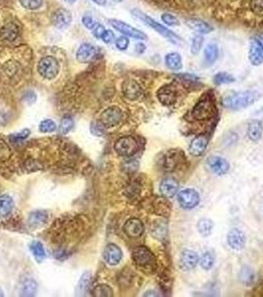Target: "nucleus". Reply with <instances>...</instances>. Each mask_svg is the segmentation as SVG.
Listing matches in <instances>:
<instances>
[{"label": "nucleus", "mask_w": 263, "mask_h": 297, "mask_svg": "<svg viewBox=\"0 0 263 297\" xmlns=\"http://www.w3.org/2000/svg\"><path fill=\"white\" fill-rule=\"evenodd\" d=\"M36 292H37V284L34 281L28 280L23 283L22 291H21L22 296L31 297V296H34Z\"/></svg>", "instance_id": "35"}, {"label": "nucleus", "mask_w": 263, "mask_h": 297, "mask_svg": "<svg viewBox=\"0 0 263 297\" xmlns=\"http://www.w3.org/2000/svg\"><path fill=\"white\" fill-rule=\"evenodd\" d=\"M21 5L28 10H37L42 7L44 0H19Z\"/></svg>", "instance_id": "41"}, {"label": "nucleus", "mask_w": 263, "mask_h": 297, "mask_svg": "<svg viewBox=\"0 0 263 297\" xmlns=\"http://www.w3.org/2000/svg\"><path fill=\"white\" fill-rule=\"evenodd\" d=\"M134 264L144 270H152L155 268V258L148 248L139 246L132 251V255Z\"/></svg>", "instance_id": "4"}, {"label": "nucleus", "mask_w": 263, "mask_h": 297, "mask_svg": "<svg viewBox=\"0 0 263 297\" xmlns=\"http://www.w3.org/2000/svg\"><path fill=\"white\" fill-rule=\"evenodd\" d=\"M82 23L89 30H93L94 27L97 25V22L90 16H84L82 18Z\"/></svg>", "instance_id": "46"}, {"label": "nucleus", "mask_w": 263, "mask_h": 297, "mask_svg": "<svg viewBox=\"0 0 263 297\" xmlns=\"http://www.w3.org/2000/svg\"><path fill=\"white\" fill-rule=\"evenodd\" d=\"M240 280L246 286H252L256 281V273L248 266L242 268L240 272Z\"/></svg>", "instance_id": "29"}, {"label": "nucleus", "mask_w": 263, "mask_h": 297, "mask_svg": "<svg viewBox=\"0 0 263 297\" xmlns=\"http://www.w3.org/2000/svg\"><path fill=\"white\" fill-rule=\"evenodd\" d=\"M93 296L99 297H113V291L106 285H99L94 289Z\"/></svg>", "instance_id": "38"}, {"label": "nucleus", "mask_w": 263, "mask_h": 297, "mask_svg": "<svg viewBox=\"0 0 263 297\" xmlns=\"http://www.w3.org/2000/svg\"><path fill=\"white\" fill-rule=\"evenodd\" d=\"M92 31H93V32H92L93 35H94L97 39H101V38H102V35H103L104 32L106 31V29H105V27H104L103 25L97 23V25L94 27V29H93Z\"/></svg>", "instance_id": "48"}, {"label": "nucleus", "mask_w": 263, "mask_h": 297, "mask_svg": "<svg viewBox=\"0 0 263 297\" xmlns=\"http://www.w3.org/2000/svg\"><path fill=\"white\" fill-rule=\"evenodd\" d=\"M156 96L161 104L165 106H170L176 103L178 99V90L173 84H166L161 86L157 92Z\"/></svg>", "instance_id": "10"}, {"label": "nucleus", "mask_w": 263, "mask_h": 297, "mask_svg": "<svg viewBox=\"0 0 263 297\" xmlns=\"http://www.w3.org/2000/svg\"><path fill=\"white\" fill-rule=\"evenodd\" d=\"M177 201L183 209H193L200 203V195L193 188H185L177 195Z\"/></svg>", "instance_id": "7"}, {"label": "nucleus", "mask_w": 263, "mask_h": 297, "mask_svg": "<svg viewBox=\"0 0 263 297\" xmlns=\"http://www.w3.org/2000/svg\"><path fill=\"white\" fill-rule=\"evenodd\" d=\"M145 50H146V47H145V45H144L143 43H141V42L136 43L135 46H134V52H135L137 55H142V54L145 52Z\"/></svg>", "instance_id": "49"}, {"label": "nucleus", "mask_w": 263, "mask_h": 297, "mask_svg": "<svg viewBox=\"0 0 263 297\" xmlns=\"http://www.w3.org/2000/svg\"><path fill=\"white\" fill-rule=\"evenodd\" d=\"M103 258L108 265L116 266L121 262L123 258V253L118 246L110 244L105 248L103 252Z\"/></svg>", "instance_id": "17"}, {"label": "nucleus", "mask_w": 263, "mask_h": 297, "mask_svg": "<svg viewBox=\"0 0 263 297\" xmlns=\"http://www.w3.org/2000/svg\"><path fill=\"white\" fill-rule=\"evenodd\" d=\"M47 219L48 215L45 211H35L29 215L28 222L31 227L38 228L47 222Z\"/></svg>", "instance_id": "27"}, {"label": "nucleus", "mask_w": 263, "mask_h": 297, "mask_svg": "<svg viewBox=\"0 0 263 297\" xmlns=\"http://www.w3.org/2000/svg\"><path fill=\"white\" fill-rule=\"evenodd\" d=\"M92 1L97 3L98 5H105L106 4V0H92Z\"/></svg>", "instance_id": "51"}, {"label": "nucleus", "mask_w": 263, "mask_h": 297, "mask_svg": "<svg viewBox=\"0 0 263 297\" xmlns=\"http://www.w3.org/2000/svg\"><path fill=\"white\" fill-rule=\"evenodd\" d=\"M260 98V93L255 90L233 91L223 99V105L229 110H242L253 105Z\"/></svg>", "instance_id": "1"}, {"label": "nucleus", "mask_w": 263, "mask_h": 297, "mask_svg": "<svg viewBox=\"0 0 263 297\" xmlns=\"http://www.w3.org/2000/svg\"><path fill=\"white\" fill-rule=\"evenodd\" d=\"M166 231H167L166 225L163 224V223H160V224H158L157 226H155L153 228L152 234L155 237V239L160 240V239H162L166 235Z\"/></svg>", "instance_id": "43"}, {"label": "nucleus", "mask_w": 263, "mask_h": 297, "mask_svg": "<svg viewBox=\"0 0 263 297\" xmlns=\"http://www.w3.org/2000/svg\"><path fill=\"white\" fill-rule=\"evenodd\" d=\"M89 281H90V274L89 273H85L81 277V279L79 280L78 285H77V290L79 291L80 294H83L86 291V289H87V287L89 285Z\"/></svg>", "instance_id": "44"}, {"label": "nucleus", "mask_w": 263, "mask_h": 297, "mask_svg": "<svg viewBox=\"0 0 263 297\" xmlns=\"http://www.w3.org/2000/svg\"><path fill=\"white\" fill-rule=\"evenodd\" d=\"M124 231L130 238H138L143 234L144 227L140 220L136 218H132L125 223Z\"/></svg>", "instance_id": "20"}, {"label": "nucleus", "mask_w": 263, "mask_h": 297, "mask_svg": "<svg viewBox=\"0 0 263 297\" xmlns=\"http://www.w3.org/2000/svg\"><path fill=\"white\" fill-rule=\"evenodd\" d=\"M257 38H258V39H259V40H260V41L263 43V33L260 34V35H258V36H257Z\"/></svg>", "instance_id": "52"}, {"label": "nucleus", "mask_w": 263, "mask_h": 297, "mask_svg": "<svg viewBox=\"0 0 263 297\" xmlns=\"http://www.w3.org/2000/svg\"><path fill=\"white\" fill-rule=\"evenodd\" d=\"M178 155L176 151H169L164 157V167L167 170H172L176 168V165L178 163Z\"/></svg>", "instance_id": "34"}, {"label": "nucleus", "mask_w": 263, "mask_h": 297, "mask_svg": "<svg viewBox=\"0 0 263 297\" xmlns=\"http://www.w3.org/2000/svg\"><path fill=\"white\" fill-rule=\"evenodd\" d=\"M101 40L105 44H111V43H113L115 41V34L111 30H106L104 32V34L102 35Z\"/></svg>", "instance_id": "47"}, {"label": "nucleus", "mask_w": 263, "mask_h": 297, "mask_svg": "<svg viewBox=\"0 0 263 297\" xmlns=\"http://www.w3.org/2000/svg\"><path fill=\"white\" fill-rule=\"evenodd\" d=\"M0 297H2V294H1V292H0Z\"/></svg>", "instance_id": "55"}, {"label": "nucleus", "mask_w": 263, "mask_h": 297, "mask_svg": "<svg viewBox=\"0 0 263 297\" xmlns=\"http://www.w3.org/2000/svg\"><path fill=\"white\" fill-rule=\"evenodd\" d=\"M207 146H208V137L206 135H200L195 139H193L192 142L190 143L189 152L194 156H200L204 154Z\"/></svg>", "instance_id": "22"}, {"label": "nucleus", "mask_w": 263, "mask_h": 297, "mask_svg": "<svg viewBox=\"0 0 263 297\" xmlns=\"http://www.w3.org/2000/svg\"><path fill=\"white\" fill-rule=\"evenodd\" d=\"M123 119V111L117 106H111L104 110L101 114V124L106 128L115 127Z\"/></svg>", "instance_id": "8"}, {"label": "nucleus", "mask_w": 263, "mask_h": 297, "mask_svg": "<svg viewBox=\"0 0 263 297\" xmlns=\"http://www.w3.org/2000/svg\"><path fill=\"white\" fill-rule=\"evenodd\" d=\"M198 233L203 237H208L212 234L214 229V223L211 219L208 218H202L198 221L197 225Z\"/></svg>", "instance_id": "28"}, {"label": "nucleus", "mask_w": 263, "mask_h": 297, "mask_svg": "<svg viewBox=\"0 0 263 297\" xmlns=\"http://www.w3.org/2000/svg\"><path fill=\"white\" fill-rule=\"evenodd\" d=\"M73 120L70 116H65L60 125V133L63 135L67 134L73 127Z\"/></svg>", "instance_id": "42"}, {"label": "nucleus", "mask_w": 263, "mask_h": 297, "mask_svg": "<svg viewBox=\"0 0 263 297\" xmlns=\"http://www.w3.org/2000/svg\"><path fill=\"white\" fill-rule=\"evenodd\" d=\"M114 148L118 154L123 156H131L137 150V142L132 136H125L116 141Z\"/></svg>", "instance_id": "9"}, {"label": "nucleus", "mask_w": 263, "mask_h": 297, "mask_svg": "<svg viewBox=\"0 0 263 297\" xmlns=\"http://www.w3.org/2000/svg\"><path fill=\"white\" fill-rule=\"evenodd\" d=\"M1 35L4 40L13 41L18 36V29L15 24L8 23L1 29Z\"/></svg>", "instance_id": "32"}, {"label": "nucleus", "mask_w": 263, "mask_h": 297, "mask_svg": "<svg viewBox=\"0 0 263 297\" xmlns=\"http://www.w3.org/2000/svg\"><path fill=\"white\" fill-rule=\"evenodd\" d=\"M236 81V78L229 73L220 72L214 76V83L216 85H223V84H230Z\"/></svg>", "instance_id": "33"}, {"label": "nucleus", "mask_w": 263, "mask_h": 297, "mask_svg": "<svg viewBox=\"0 0 263 297\" xmlns=\"http://www.w3.org/2000/svg\"><path fill=\"white\" fill-rule=\"evenodd\" d=\"M113 1H114V2H122L123 0H113Z\"/></svg>", "instance_id": "53"}, {"label": "nucleus", "mask_w": 263, "mask_h": 297, "mask_svg": "<svg viewBox=\"0 0 263 297\" xmlns=\"http://www.w3.org/2000/svg\"><path fill=\"white\" fill-rule=\"evenodd\" d=\"M179 189L178 181L171 176L165 177L159 184V191L164 198H172L176 195Z\"/></svg>", "instance_id": "15"}, {"label": "nucleus", "mask_w": 263, "mask_h": 297, "mask_svg": "<svg viewBox=\"0 0 263 297\" xmlns=\"http://www.w3.org/2000/svg\"><path fill=\"white\" fill-rule=\"evenodd\" d=\"M122 92L129 100H136L140 97L142 90L140 85L134 79H126L122 84Z\"/></svg>", "instance_id": "16"}, {"label": "nucleus", "mask_w": 263, "mask_h": 297, "mask_svg": "<svg viewBox=\"0 0 263 297\" xmlns=\"http://www.w3.org/2000/svg\"><path fill=\"white\" fill-rule=\"evenodd\" d=\"M161 20L168 27H175V26H179L180 25L179 19L176 16H174L173 14L169 13V12L163 13L161 15Z\"/></svg>", "instance_id": "39"}, {"label": "nucleus", "mask_w": 263, "mask_h": 297, "mask_svg": "<svg viewBox=\"0 0 263 297\" xmlns=\"http://www.w3.org/2000/svg\"><path fill=\"white\" fill-rule=\"evenodd\" d=\"M71 20H72L71 13L65 8H61L57 10L52 17V22L54 26L61 30L67 28L70 25Z\"/></svg>", "instance_id": "18"}, {"label": "nucleus", "mask_w": 263, "mask_h": 297, "mask_svg": "<svg viewBox=\"0 0 263 297\" xmlns=\"http://www.w3.org/2000/svg\"><path fill=\"white\" fill-rule=\"evenodd\" d=\"M96 54V49L93 45L84 43L79 46L76 52V59L80 63H88L90 62Z\"/></svg>", "instance_id": "21"}, {"label": "nucleus", "mask_w": 263, "mask_h": 297, "mask_svg": "<svg viewBox=\"0 0 263 297\" xmlns=\"http://www.w3.org/2000/svg\"><path fill=\"white\" fill-rule=\"evenodd\" d=\"M164 63L169 70L174 72L180 71L183 67L181 55L177 52H170L166 54L164 57Z\"/></svg>", "instance_id": "23"}, {"label": "nucleus", "mask_w": 263, "mask_h": 297, "mask_svg": "<svg viewBox=\"0 0 263 297\" xmlns=\"http://www.w3.org/2000/svg\"><path fill=\"white\" fill-rule=\"evenodd\" d=\"M132 14L136 19H138L141 22H143L146 26H148L149 28L153 29L157 34H159L160 36H162L163 38H165L171 44H173V45H179L182 42V39L177 34H175L173 31L169 30L165 26L161 25L160 23H158L157 21H155L154 19H152L151 17H149L147 14L143 13L142 11H140L138 9H132Z\"/></svg>", "instance_id": "3"}, {"label": "nucleus", "mask_w": 263, "mask_h": 297, "mask_svg": "<svg viewBox=\"0 0 263 297\" xmlns=\"http://www.w3.org/2000/svg\"><path fill=\"white\" fill-rule=\"evenodd\" d=\"M29 135H30V131H29V130H24V131H22V132L16 134L14 137H15L16 139H25V138H27Z\"/></svg>", "instance_id": "50"}, {"label": "nucleus", "mask_w": 263, "mask_h": 297, "mask_svg": "<svg viewBox=\"0 0 263 297\" xmlns=\"http://www.w3.org/2000/svg\"><path fill=\"white\" fill-rule=\"evenodd\" d=\"M249 60L251 64L256 67L263 64V45L257 37L253 38L250 42Z\"/></svg>", "instance_id": "11"}, {"label": "nucleus", "mask_w": 263, "mask_h": 297, "mask_svg": "<svg viewBox=\"0 0 263 297\" xmlns=\"http://www.w3.org/2000/svg\"><path fill=\"white\" fill-rule=\"evenodd\" d=\"M115 44H116V47L118 50L120 51H126L130 45V40L128 37L126 36H121L119 38H117L115 40Z\"/></svg>", "instance_id": "45"}, {"label": "nucleus", "mask_w": 263, "mask_h": 297, "mask_svg": "<svg viewBox=\"0 0 263 297\" xmlns=\"http://www.w3.org/2000/svg\"><path fill=\"white\" fill-rule=\"evenodd\" d=\"M219 48L215 43H209L204 50V63L206 66H213L219 58Z\"/></svg>", "instance_id": "24"}, {"label": "nucleus", "mask_w": 263, "mask_h": 297, "mask_svg": "<svg viewBox=\"0 0 263 297\" xmlns=\"http://www.w3.org/2000/svg\"><path fill=\"white\" fill-rule=\"evenodd\" d=\"M185 23L199 35H208L214 31V27L211 24L200 18H189Z\"/></svg>", "instance_id": "19"}, {"label": "nucleus", "mask_w": 263, "mask_h": 297, "mask_svg": "<svg viewBox=\"0 0 263 297\" xmlns=\"http://www.w3.org/2000/svg\"><path fill=\"white\" fill-rule=\"evenodd\" d=\"M249 8L257 17H263V0H249Z\"/></svg>", "instance_id": "37"}, {"label": "nucleus", "mask_w": 263, "mask_h": 297, "mask_svg": "<svg viewBox=\"0 0 263 297\" xmlns=\"http://www.w3.org/2000/svg\"><path fill=\"white\" fill-rule=\"evenodd\" d=\"M14 208L13 199L6 194L0 195V218L8 216Z\"/></svg>", "instance_id": "26"}, {"label": "nucleus", "mask_w": 263, "mask_h": 297, "mask_svg": "<svg viewBox=\"0 0 263 297\" xmlns=\"http://www.w3.org/2000/svg\"><path fill=\"white\" fill-rule=\"evenodd\" d=\"M192 117L196 121H207L213 119L217 114L216 98L213 92L208 91L202 95L192 109Z\"/></svg>", "instance_id": "2"}, {"label": "nucleus", "mask_w": 263, "mask_h": 297, "mask_svg": "<svg viewBox=\"0 0 263 297\" xmlns=\"http://www.w3.org/2000/svg\"><path fill=\"white\" fill-rule=\"evenodd\" d=\"M263 134V123L259 120H253L248 127V136L253 142H259Z\"/></svg>", "instance_id": "25"}, {"label": "nucleus", "mask_w": 263, "mask_h": 297, "mask_svg": "<svg viewBox=\"0 0 263 297\" xmlns=\"http://www.w3.org/2000/svg\"><path fill=\"white\" fill-rule=\"evenodd\" d=\"M227 242L228 245L235 251H241L246 246V236L244 232L238 228H233L230 230L227 236Z\"/></svg>", "instance_id": "14"}, {"label": "nucleus", "mask_w": 263, "mask_h": 297, "mask_svg": "<svg viewBox=\"0 0 263 297\" xmlns=\"http://www.w3.org/2000/svg\"><path fill=\"white\" fill-rule=\"evenodd\" d=\"M109 23L111 24V26L114 29H116L118 32H120L121 34H123L124 36H126L128 38H132V39L139 40V41L147 40L146 34H144L142 31L132 27L130 24H128L124 21L117 20V19H110Z\"/></svg>", "instance_id": "6"}, {"label": "nucleus", "mask_w": 263, "mask_h": 297, "mask_svg": "<svg viewBox=\"0 0 263 297\" xmlns=\"http://www.w3.org/2000/svg\"><path fill=\"white\" fill-rule=\"evenodd\" d=\"M228 1H230V2H235V1H237V0H228Z\"/></svg>", "instance_id": "54"}, {"label": "nucleus", "mask_w": 263, "mask_h": 297, "mask_svg": "<svg viewBox=\"0 0 263 297\" xmlns=\"http://www.w3.org/2000/svg\"><path fill=\"white\" fill-rule=\"evenodd\" d=\"M39 129L42 133H52L56 131L57 124L51 119H45L40 123Z\"/></svg>", "instance_id": "40"}, {"label": "nucleus", "mask_w": 263, "mask_h": 297, "mask_svg": "<svg viewBox=\"0 0 263 297\" xmlns=\"http://www.w3.org/2000/svg\"><path fill=\"white\" fill-rule=\"evenodd\" d=\"M30 251L38 263H41L46 259V253H45L44 247L41 242L35 241V242L31 243Z\"/></svg>", "instance_id": "31"}, {"label": "nucleus", "mask_w": 263, "mask_h": 297, "mask_svg": "<svg viewBox=\"0 0 263 297\" xmlns=\"http://www.w3.org/2000/svg\"><path fill=\"white\" fill-rule=\"evenodd\" d=\"M204 37L203 35H199L196 34L193 38H192V42H191V49H190V53L193 56H197L198 54L200 53V51L203 48L204 45Z\"/></svg>", "instance_id": "36"}, {"label": "nucleus", "mask_w": 263, "mask_h": 297, "mask_svg": "<svg viewBox=\"0 0 263 297\" xmlns=\"http://www.w3.org/2000/svg\"><path fill=\"white\" fill-rule=\"evenodd\" d=\"M37 69L44 79H54L60 72V64L56 58L46 56L39 61Z\"/></svg>", "instance_id": "5"}, {"label": "nucleus", "mask_w": 263, "mask_h": 297, "mask_svg": "<svg viewBox=\"0 0 263 297\" xmlns=\"http://www.w3.org/2000/svg\"><path fill=\"white\" fill-rule=\"evenodd\" d=\"M69 1H74V0H69Z\"/></svg>", "instance_id": "56"}, {"label": "nucleus", "mask_w": 263, "mask_h": 297, "mask_svg": "<svg viewBox=\"0 0 263 297\" xmlns=\"http://www.w3.org/2000/svg\"><path fill=\"white\" fill-rule=\"evenodd\" d=\"M199 263L197 253L192 250H184L179 257V268L184 272L194 270Z\"/></svg>", "instance_id": "13"}, {"label": "nucleus", "mask_w": 263, "mask_h": 297, "mask_svg": "<svg viewBox=\"0 0 263 297\" xmlns=\"http://www.w3.org/2000/svg\"><path fill=\"white\" fill-rule=\"evenodd\" d=\"M215 262H216V258H215V255L213 254V252L211 251H207L205 252L200 260H199V263H200V266L203 270L205 271H210L214 265H215Z\"/></svg>", "instance_id": "30"}, {"label": "nucleus", "mask_w": 263, "mask_h": 297, "mask_svg": "<svg viewBox=\"0 0 263 297\" xmlns=\"http://www.w3.org/2000/svg\"><path fill=\"white\" fill-rule=\"evenodd\" d=\"M207 165L216 175H224L230 170L229 161L220 155H211L207 159Z\"/></svg>", "instance_id": "12"}]
</instances>
